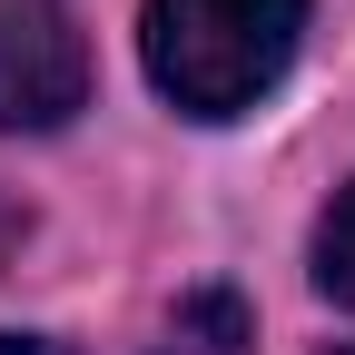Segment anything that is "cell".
Masks as SVG:
<instances>
[{"mask_svg":"<svg viewBox=\"0 0 355 355\" xmlns=\"http://www.w3.org/2000/svg\"><path fill=\"white\" fill-rule=\"evenodd\" d=\"M89 99V40L60 0H0V128H60Z\"/></svg>","mask_w":355,"mask_h":355,"instance_id":"cell-2","label":"cell"},{"mask_svg":"<svg viewBox=\"0 0 355 355\" xmlns=\"http://www.w3.org/2000/svg\"><path fill=\"white\" fill-rule=\"evenodd\" d=\"M336 355H355V345H336Z\"/></svg>","mask_w":355,"mask_h":355,"instance_id":"cell-7","label":"cell"},{"mask_svg":"<svg viewBox=\"0 0 355 355\" xmlns=\"http://www.w3.org/2000/svg\"><path fill=\"white\" fill-rule=\"evenodd\" d=\"M306 40V0H148L139 60L178 119H247L286 79Z\"/></svg>","mask_w":355,"mask_h":355,"instance_id":"cell-1","label":"cell"},{"mask_svg":"<svg viewBox=\"0 0 355 355\" xmlns=\"http://www.w3.org/2000/svg\"><path fill=\"white\" fill-rule=\"evenodd\" d=\"M20 227H30V217H20V198H0V257L20 247Z\"/></svg>","mask_w":355,"mask_h":355,"instance_id":"cell-6","label":"cell"},{"mask_svg":"<svg viewBox=\"0 0 355 355\" xmlns=\"http://www.w3.org/2000/svg\"><path fill=\"white\" fill-rule=\"evenodd\" d=\"M316 286L355 306V188H336V207L316 217Z\"/></svg>","mask_w":355,"mask_h":355,"instance_id":"cell-4","label":"cell"},{"mask_svg":"<svg viewBox=\"0 0 355 355\" xmlns=\"http://www.w3.org/2000/svg\"><path fill=\"white\" fill-rule=\"evenodd\" d=\"M247 345H257L247 306H237L227 286H207V296L178 306V326H168V345H158V355H247Z\"/></svg>","mask_w":355,"mask_h":355,"instance_id":"cell-3","label":"cell"},{"mask_svg":"<svg viewBox=\"0 0 355 355\" xmlns=\"http://www.w3.org/2000/svg\"><path fill=\"white\" fill-rule=\"evenodd\" d=\"M0 355H69L60 336H0Z\"/></svg>","mask_w":355,"mask_h":355,"instance_id":"cell-5","label":"cell"}]
</instances>
